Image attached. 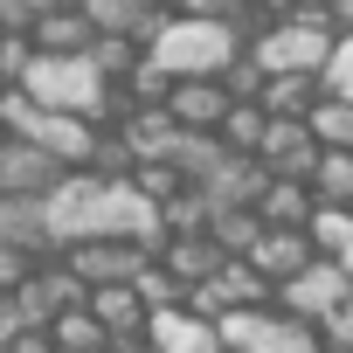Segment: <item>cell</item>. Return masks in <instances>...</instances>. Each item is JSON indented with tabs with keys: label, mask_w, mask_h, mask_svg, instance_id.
<instances>
[{
	"label": "cell",
	"mask_w": 353,
	"mask_h": 353,
	"mask_svg": "<svg viewBox=\"0 0 353 353\" xmlns=\"http://www.w3.org/2000/svg\"><path fill=\"white\" fill-rule=\"evenodd\" d=\"M28 97H35L42 111L90 118L97 132H104V111H111V83H104V70H97L90 56H83V63H56V56H42L35 77H28Z\"/></svg>",
	"instance_id": "obj_1"
},
{
	"label": "cell",
	"mask_w": 353,
	"mask_h": 353,
	"mask_svg": "<svg viewBox=\"0 0 353 353\" xmlns=\"http://www.w3.org/2000/svg\"><path fill=\"white\" fill-rule=\"evenodd\" d=\"M270 77H325L332 70V56H339V35H325V28H305V21H291V8H284V21L250 49Z\"/></svg>",
	"instance_id": "obj_2"
},
{
	"label": "cell",
	"mask_w": 353,
	"mask_h": 353,
	"mask_svg": "<svg viewBox=\"0 0 353 353\" xmlns=\"http://www.w3.org/2000/svg\"><path fill=\"white\" fill-rule=\"evenodd\" d=\"M70 181V166L35 139H0V201H49Z\"/></svg>",
	"instance_id": "obj_3"
},
{
	"label": "cell",
	"mask_w": 353,
	"mask_h": 353,
	"mask_svg": "<svg viewBox=\"0 0 353 353\" xmlns=\"http://www.w3.org/2000/svg\"><path fill=\"white\" fill-rule=\"evenodd\" d=\"M346 298H353L346 263H325V256H319V263H312L298 284H284V291H277V312H291V319H305V325H325V319H332Z\"/></svg>",
	"instance_id": "obj_4"
},
{
	"label": "cell",
	"mask_w": 353,
	"mask_h": 353,
	"mask_svg": "<svg viewBox=\"0 0 353 353\" xmlns=\"http://www.w3.org/2000/svg\"><path fill=\"white\" fill-rule=\"evenodd\" d=\"M256 159L270 166V181H305V188H312V173H319L325 145L312 139V125H305V118H270V139H263V152H256Z\"/></svg>",
	"instance_id": "obj_5"
},
{
	"label": "cell",
	"mask_w": 353,
	"mask_h": 353,
	"mask_svg": "<svg viewBox=\"0 0 353 353\" xmlns=\"http://www.w3.org/2000/svg\"><path fill=\"white\" fill-rule=\"evenodd\" d=\"M63 263H70L90 291H111V284H139L152 256H145L139 243H83V250H70Z\"/></svg>",
	"instance_id": "obj_6"
},
{
	"label": "cell",
	"mask_w": 353,
	"mask_h": 353,
	"mask_svg": "<svg viewBox=\"0 0 353 353\" xmlns=\"http://www.w3.org/2000/svg\"><path fill=\"white\" fill-rule=\"evenodd\" d=\"M201 194H208V208H215V215H256V208H263V194H270V166H263V159H229Z\"/></svg>",
	"instance_id": "obj_7"
},
{
	"label": "cell",
	"mask_w": 353,
	"mask_h": 353,
	"mask_svg": "<svg viewBox=\"0 0 353 353\" xmlns=\"http://www.w3.org/2000/svg\"><path fill=\"white\" fill-rule=\"evenodd\" d=\"M312 263H319V250H312V236H305V229H270V236L256 243V256H250V270H256L263 284H277V291H284V284H298Z\"/></svg>",
	"instance_id": "obj_8"
},
{
	"label": "cell",
	"mask_w": 353,
	"mask_h": 353,
	"mask_svg": "<svg viewBox=\"0 0 353 353\" xmlns=\"http://www.w3.org/2000/svg\"><path fill=\"white\" fill-rule=\"evenodd\" d=\"M97 42H104V35L90 28V14H83V8H49V14H42V28H35V49H42V56H56V63H83Z\"/></svg>",
	"instance_id": "obj_9"
},
{
	"label": "cell",
	"mask_w": 353,
	"mask_h": 353,
	"mask_svg": "<svg viewBox=\"0 0 353 353\" xmlns=\"http://www.w3.org/2000/svg\"><path fill=\"white\" fill-rule=\"evenodd\" d=\"M0 250H28V256H56L49 201H0Z\"/></svg>",
	"instance_id": "obj_10"
},
{
	"label": "cell",
	"mask_w": 353,
	"mask_h": 353,
	"mask_svg": "<svg viewBox=\"0 0 353 353\" xmlns=\"http://www.w3.org/2000/svg\"><path fill=\"white\" fill-rule=\"evenodd\" d=\"M166 111L181 118V132H215V139H222L236 97H229L222 83H173V104H166Z\"/></svg>",
	"instance_id": "obj_11"
},
{
	"label": "cell",
	"mask_w": 353,
	"mask_h": 353,
	"mask_svg": "<svg viewBox=\"0 0 353 353\" xmlns=\"http://www.w3.org/2000/svg\"><path fill=\"white\" fill-rule=\"evenodd\" d=\"M145 346H152V353H229L222 332H215L208 319H194V312H166V319H152Z\"/></svg>",
	"instance_id": "obj_12"
},
{
	"label": "cell",
	"mask_w": 353,
	"mask_h": 353,
	"mask_svg": "<svg viewBox=\"0 0 353 353\" xmlns=\"http://www.w3.org/2000/svg\"><path fill=\"white\" fill-rule=\"evenodd\" d=\"M229 159H236V152H229L215 132H181V145H173V159H166V166L181 173L188 188H208V181H215V173H222Z\"/></svg>",
	"instance_id": "obj_13"
},
{
	"label": "cell",
	"mask_w": 353,
	"mask_h": 353,
	"mask_svg": "<svg viewBox=\"0 0 353 353\" xmlns=\"http://www.w3.org/2000/svg\"><path fill=\"white\" fill-rule=\"evenodd\" d=\"M166 270L181 277L188 291H208V284L229 270V256H222V243H215V236H194V243H173V250H166Z\"/></svg>",
	"instance_id": "obj_14"
},
{
	"label": "cell",
	"mask_w": 353,
	"mask_h": 353,
	"mask_svg": "<svg viewBox=\"0 0 353 353\" xmlns=\"http://www.w3.org/2000/svg\"><path fill=\"white\" fill-rule=\"evenodd\" d=\"M125 145L139 152V166H166L173 145H181V118H173V111H139L125 125Z\"/></svg>",
	"instance_id": "obj_15"
},
{
	"label": "cell",
	"mask_w": 353,
	"mask_h": 353,
	"mask_svg": "<svg viewBox=\"0 0 353 353\" xmlns=\"http://www.w3.org/2000/svg\"><path fill=\"white\" fill-rule=\"evenodd\" d=\"M263 229H312V215H319V194L305 188V181H270V194H263Z\"/></svg>",
	"instance_id": "obj_16"
},
{
	"label": "cell",
	"mask_w": 353,
	"mask_h": 353,
	"mask_svg": "<svg viewBox=\"0 0 353 353\" xmlns=\"http://www.w3.org/2000/svg\"><path fill=\"white\" fill-rule=\"evenodd\" d=\"M319 104H325V77H270V90H263V111L270 118H305L312 125Z\"/></svg>",
	"instance_id": "obj_17"
},
{
	"label": "cell",
	"mask_w": 353,
	"mask_h": 353,
	"mask_svg": "<svg viewBox=\"0 0 353 353\" xmlns=\"http://www.w3.org/2000/svg\"><path fill=\"white\" fill-rule=\"evenodd\" d=\"M263 139H270V111H263V104H236L229 125H222V145H229L236 159H256Z\"/></svg>",
	"instance_id": "obj_18"
},
{
	"label": "cell",
	"mask_w": 353,
	"mask_h": 353,
	"mask_svg": "<svg viewBox=\"0 0 353 353\" xmlns=\"http://www.w3.org/2000/svg\"><path fill=\"white\" fill-rule=\"evenodd\" d=\"M305 236H312V250L325 263H346V250H353V208H319Z\"/></svg>",
	"instance_id": "obj_19"
},
{
	"label": "cell",
	"mask_w": 353,
	"mask_h": 353,
	"mask_svg": "<svg viewBox=\"0 0 353 353\" xmlns=\"http://www.w3.org/2000/svg\"><path fill=\"white\" fill-rule=\"evenodd\" d=\"M312 194H319V208H353V152H325L319 159Z\"/></svg>",
	"instance_id": "obj_20"
},
{
	"label": "cell",
	"mask_w": 353,
	"mask_h": 353,
	"mask_svg": "<svg viewBox=\"0 0 353 353\" xmlns=\"http://www.w3.org/2000/svg\"><path fill=\"white\" fill-rule=\"evenodd\" d=\"M56 346H63V353H118L111 332L97 325V312H70V319H56Z\"/></svg>",
	"instance_id": "obj_21"
},
{
	"label": "cell",
	"mask_w": 353,
	"mask_h": 353,
	"mask_svg": "<svg viewBox=\"0 0 353 353\" xmlns=\"http://www.w3.org/2000/svg\"><path fill=\"white\" fill-rule=\"evenodd\" d=\"M312 139H319L325 152H353V104H346V97H325V104L312 111Z\"/></svg>",
	"instance_id": "obj_22"
},
{
	"label": "cell",
	"mask_w": 353,
	"mask_h": 353,
	"mask_svg": "<svg viewBox=\"0 0 353 353\" xmlns=\"http://www.w3.org/2000/svg\"><path fill=\"white\" fill-rule=\"evenodd\" d=\"M222 90H229L236 104H263V90H270V70H263V63H256V56L243 49V56L229 63V77H222Z\"/></svg>",
	"instance_id": "obj_23"
},
{
	"label": "cell",
	"mask_w": 353,
	"mask_h": 353,
	"mask_svg": "<svg viewBox=\"0 0 353 353\" xmlns=\"http://www.w3.org/2000/svg\"><path fill=\"white\" fill-rule=\"evenodd\" d=\"M325 97H346V104H353V35L339 42V56H332V70H325Z\"/></svg>",
	"instance_id": "obj_24"
},
{
	"label": "cell",
	"mask_w": 353,
	"mask_h": 353,
	"mask_svg": "<svg viewBox=\"0 0 353 353\" xmlns=\"http://www.w3.org/2000/svg\"><path fill=\"white\" fill-rule=\"evenodd\" d=\"M319 332H325V353H353V298H346V305H339Z\"/></svg>",
	"instance_id": "obj_25"
},
{
	"label": "cell",
	"mask_w": 353,
	"mask_h": 353,
	"mask_svg": "<svg viewBox=\"0 0 353 353\" xmlns=\"http://www.w3.org/2000/svg\"><path fill=\"white\" fill-rule=\"evenodd\" d=\"M125 353H152V346H125Z\"/></svg>",
	"instance_id": "obj_26"
}]
</instances>
